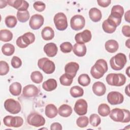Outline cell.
I'll return each mask as SVG.
<instances>
[{"label":"cell","instance_id":"816d5d0a","mask_svg":"<svg viewBox=\"0 0 130 130\" xmlns=\"http://www.w3.org/2000/svg\"><path fill=\"white\" fill-rule=\"evenodd\" d=\"M129 39H128L125 42V45L127 47V48H129Z\"/></svg>","mask_w":130,"mask_h":130},{"label":"cell","instance_id":"5bb4252c","mask_svg":"<svg viewBox=\"0 0 130 130\" xmlns=\"http://www.w3.org/2000/svg\"><path fill=\"white\" fill-rule=\"evenodd\" d=\"M87 103L85 100L79 99L75 103L74 110L78 115L82 116L87 113Z\"/></svg>","mask_w":130,"mask_h":130},{"label":"cell","instance_id":"603a6c76","mask_svg":"<svg viewBox=\"0 0 130 130\" xmlns=\"http://www.w3.org/2000/svg\"><path fill=\"white\" fill-rule=\"evenodd\" d=\"M89 16L90 19L94 22L101 20L102 17L101 11L96 8H92L89 11Z\"/></svg>","mask_w":130,"mask_h":130},{"label":"cell","instance_id":"ffe728a7","mask_svg":"<svg viewBox=\"0 0 130 130\" xmlns=\"http://www.w3.org/2000/svg\"><path fill=\"white\" fill-rule=\"evenodd\" d=\"M92 89L93 93L100 96L104 95L106 93V87L103 82L98 81L92 85Z\"/></svg>","mask_w":130,"mask_h":130},{"label":"cell","instance_id":"3957f363","mask_svg":"<svg viewBox=\"0 0 130 130\" xmlns=\"http://www.w3.org/2000/svg\"><path fill=\"white\" fill-rule=\"evenodd\" d=\"M126 61V55L123 53H119L110 59V64L112 69L115 71H119L124 68Z\"/></svg>","mask_w":130,"mask_h":130},{"label":"cell","instance_id":"4316f807","mask_svg":"<svg viewBox=\"0 0 130 130\" xmlns=\"http://www.w3.org/2000/svg\"><path fill=\"white\" fill-rule=\"evenodd\" d=\"M41 36L44 40H51L54 37V31L51 27L46 26L42 29Z\"/></svg>","mask_w":130,"mask_h":130},{"label":"cell","instance_id":"d6a6232c","mask_svg":"<svg viewBox=\"0 0 130 130\" xmlns=\"http://www.w3.org/2000/svg\"><path fill=\"white\" fill-rule=\"evenodd\" d=\"M70 93L73 98H79L83 95L84 90L83 88L79 86H74L70 89Z\"/></svg>","mask_w":130,"mask_h":130},{"label":"cell","instance_id":"ac0fdd59","mask_svg":"<svg viewBox=\"0 0 130 130\" xmlns=\"http://www.w3.org/2000/svg\"><path fill=\"white\" fill-rule=\"evenodd\" d=\"M79 69V65L75 62H70L68 63L64 67L66 74L74 78L76 75L77 72Z\"/></svg>","mask_w":130,"mask_h":130},{"label":"cell","instance_id":"ab89813d","mask_svg":"<svg viewBox=\"0 0 130 130\" xmlns=\"http://www.w3.org/2000/svg\"><path fill=\"white\" fill-rule=\"evenodd\" d=\"M102 28L104 31L108 34H112L115 31L116 29V27L113 26L111 24H110L107 19L104 20L103 22Z\"/></svg>","mask_w":130,"mask_h":130},{"label":"cell","instance_id":"ee69618b","mask_svg":"<svg viewBox=\"0 0 130 130\" xmlns=\"http://www.w3.org/2000/svg\"><path fill=\"white\" fill-rule=\"evenodd\" d=\"M11 65L15 69L20 68L22 65V61L20 58L16 56H13L11 59Z\"/></svg>","mask_w":130,"mask_h":130},{"label":"cell","instance_id":"b9f144b4","mask_svg":"<svg viewBox=\"0 0 130 130\" xmlns=\"http://www.w3.org/2000/svg\"><path fill=\"white\" fill-rule=\"evenodd\" d=\"M60 49L63 53H70L73 50V45L70 42H65L60 45Z\"/></svg>","mask_w":130,"mask_h":130},{"label":"cell","instance_id":"7c38bea8","mask_svg":"<svg viewBox=\"0 0 130 130\" xmlns=\"http://www.w3.org/2000/svg\"><path fill=\"white\" fill-rule=\"evenodd\" d=\"M107 101L109 104L112 105L120 104L124 100L123 95L118 91H111L107 95Z\"/></svg>","mask_w":130,"mask_h":130},{"label":"cell","instance_id":"484cf974","mask_svg":"<svg viewBox=\"0 0 130 130\" xmlns=\"http://www.w3.org/2000/svg\"><path fill=\"white\" fill-rule=\"evenodd\" d=\"M57 83L54 79H49L43 82L42 84L43 88L47 91H51L55 89L57 87Z\"/></svg>","mask_w":130,"mask_h":130},{"label":"cell","instance_id":"bcb514c9","mask_svg":"<svg viewBox=\"0 0 130 130\" xmlns=\"http://www.w3.org/2000/svg\"><path fill=\"white\" fill-rule=\"evenodd\" d=\"M122 32L124 36L126 37H130V26L127 25H123L122 28Z\"/></svg>","mask_w":130,"mask_h":130},{"label":"cell","instance_id":"30bf717a","mask_svg":"<svg viewBox=\"0 0 130 130\" xmlns=\"http://www.w3.org/2000/svg\"><path fill=\"white\" fill-rule=\"evenodd\" d=\"M4 124L8 127H19L22 125L23 120L20 116H12L8 115L3 119Z\"/></svg>","mask_w":130,"mask_h":130},{"label":"cell","instance_id":"d4e9b609","mask_svg":"<svg viewBox=\"0 0 130 130\" xmlns=\"http://www.w3.org/2000/svg\"><path fill=\"white\" fill-rule=\"evenodd\" d=\"M72 112L73 109L72 107L67 104H63L61 105L58 109L59 115L63 117H69L72 114Z\"/></svg>","mask_w":130,"mask_h":130},{"label":"cell","instance_id":"5b68a950","mask_svg":"<svg viewBox=\"0 0 130 130\" xmlns=\"http://www.w3.org/2000/svg\"><path fill=\"white\" fill-rule=\"evenodd\" d=\"M35 41V36L31 32H27L19 37L16 40V45L21 48L27 47Z\"/></svg>","mask_w":130,"mask_h":130},{"label":"cell","instance_id":"2e32d148","mask_svg":"<svg viewBox=\"0 0 130 130\" xmlns=\"http://www.w3.org/2000/svg\"><path fill=\"white\" fill-rule=\"evenodd\" d=\"M7 3L18 11H26L29 7L28 3L23 0H8Z\"/></svg>","mask_w":130,"mask_h":130},{"label":"cell","instance_id":"7dc6e473","mask_svg":"<svg viewBox=\"0 0 130 130\" xmlns=\"http://www.w3.org/2000/svg\"><path fill=\"white\" fill-rule=\"evenodd\" d=\"M111 0H98L97 1V3H98V5L102 7H108L111 3Z\"/></svg>","mask_w":130,"mask_h":130},{"label":"cell","instance_id":"4fadbf2b","mask_svg":"<svg viewBox=\"0 0 130 130\" xmlns=\"http://www.w3.org/2000/svg\"><path fill=\"white\" fill-rule=\"evenodd\" d=\"M44 22V18L43 16L40 14H37L31 17L29 21V25L31 29L37 30L43 25Z\"/></svg>","mask_w":130,"mask_h":130},{"label":"cell","instance_id":"836d02e7","mask_svg":"<svg viewBox=\"0 0 130 130\" xmlns=\"http://www.w3.org/2000/svg\"><path fill=\"white\" fill-rule=\"evenodd\" d=\"M29 13L27 10L18 11L17 12V18L19 21L24 23L28 20L29 18Z\"/></svg>","mask_w":130,"mask_h":130},{"label":"cell","instance_id":"52a82bcc","mask_svg":"<svg viewBox=\"0 0 130 130\" xmlns=\"http://www.w3.org/2000/svg\"><path fill=\"white\" fill-rule=\"evenodd\" d=\"M53 21L56 29L59 30H64L68 27L67 17L62 12L56 14L54 17Z\"/></svg>","mask_w":130,"mask_h":130},{"label":"cell","instance_id":"c3c4849f","mask_svg":"<svg viewBox=\"0 0 130 130\" xmlns=\"http://www.w3.org/2000/svg\"><path fill=\"white\" fill-rule=\"evenodd\" d=\"M62 129V125L58 122H54L50 126L51 130H61Z\"/></svg>","mask_w":130,"mask_h":130},{"label":"cell","instance_id":"cb8c5ba5","mask_svg":"<svg viewBox=\"0 0 130 130\" xmlns=\"http://www.w3.org/2000/svg\"><path fill=\"white\" fill-rule=\"evenodd\" d=\"M105 48L108 52L112 53L117 51L119 48V45L116 41L109 40L105 43Z\"/></svg>","mask_w":130,"mask_h":130},{"label":"cell","instance_id":"8fae6325","mask_svg":"<svg viewBox=\"0 0 130 130\" xmlns=\"http://www.w3.org/2000/svg\"><path fill=\"white\" fill-rule=\"evenodd\" d=\"M85 24V20L81 15H76L73 16L70 20L71 28L75 30H79L84 28Z\"/></svg>","mask_w":130,"mask_h":130},{"label":"cell","instance_id":"44dd1931","mask_svg":"<svg viewBox=\"0 0 130 130\" xmlns=\"http://www.w3.org/2000/svg\"><path fill=\"white\" fill-rule=\"evenodd\" d=\"M74 53L78 57L84 56L86 53V47L84 44L75 43L73 47Z\"/></svg>","mask_w":130,"mask_h":130},{"label":"cell","instance_id":"f35d334b","mask_svg":"<svg viewBox=\"0 0 130 130\" xmlns=\"http://www.w3.org/2000/svg\"><path fill=\"white\" fill-rule=\"evenodd\" d=\"M89 123V119L87 116H82L78 117L76 120V124L79 127H86Z\"/></svg>","mask_w":130,"mask_h":130},{"label":"cell","instance_id":"f1b7e54d","mask_svg":"<svg viewBox=\"0 0 130 130\" xmlns=\"http://www.w3.org/2000/svg\"><path fill=\"white\" fill-rule=\"evenodd\" d=\"M21 89L22 86L21 84L17 82H13L9 87V91L10 93L14 96H18L20 95L21 92Z\"/></svg>","mask_w":130,"mask_h":130},{"label":"cell","instance_id":"f907efd6","mask_svg":"<svg viewBox=\"0 0 130 130\" xmlns=\"http://www.w3.org/2000/svg\"><path fill=\"white\" fill-rule=\"evenodd\" d=\"M129 84H128L127 86L125 88V93L128 95L129 96Z\"/></svg>","mask_w":130,"mask_h":130},{"label":"cell","instance_id":"f5cc1de1","mask_svg":"<svg viewBox=\"0 0 130 130\" xmlns=\"http://www.w3.org/2000/svg\"><path fill=\"white\" fill-rule=\"evenodd\" d=\"M129 67H128L127 68V69H126V73L127 74V75H128V77H129Z\"/></svg>","mask_w":130,"mask_h":130},{"label":"cell","instance_id":"9c48e42d","mask_svg":"<svg viewBox=\"0 0 130 130\" xmlns=\"http://www.w3.org/2000/svg\"><path fill=\"white\" fill-rule=\"evenodd\" d=\"M27 123L35 127L43 126L45 123V119L41 115L33 112L30 113L27 118Z\"/></svg>","mask_w":130,"mask_h":130},{"label":"cell","instance_id":"d590c367","mask_svg":"<svg viewBox=\"0 0 130 130\" xmlns=\"http://www.w3.org/2000/svg\"><path fill=\"white\" fill-rule=\"evenodd\" d=\"M30 79L33 82L39 84L43 81V76L40 71H36L31 73L30 75Z\"/></svg>","mask_w":130,"mask_h":130},{"label":"cell","instance_id":"83f0119b","mask_svg":"<svg viewBox=\"0 0 130 130\" xmlns=\"http://www.w3.org/2000/svg\"><path fill=\"white\" fill-rule=\"evenodd\" d=\"M123 14V8L120 5H115L112 8L110 15L116 18L121 19Z\"/></svg>","mask_w":130,"mask_h":130},{"label":"cell","instance_id":"e0dca14e","mask_svg":"<svg viewBox=\"0 0 130 130\" xmlns=\"http://www.w3.org/2000/svg\"><path fill=\"white\" fill-rule=\"evenodd\" d=\"M39 92L38 88L34 85L29 84L24 87L22 94L24 97L32 98L37 96Z\"/></svg>","mask_w":130,"mask_h":130},{"label":"cell","instance_id":"74e56055","mask_svg":"<svg viewBox=\"0 0 130 130\" xmlns=\"http://www.w3.org/2000/svg\"><path fill=\"white\" fill-rule=\"evenodd\" d=\"M78 82L81 85L83 86H87L90 83V78L87 74H82L79 76Z\"/></svg>","mask_w":130,"mask_h":130},{"label":"cell","instance_id":"8d00e7d4","mask_svg":"<svg viewBox=\"0 0 130 130\" xmlns=\"http://www.w3.org/2000/svg\"><path fill=\"white\" fill-rule=\"evenodd\" d=\"M5 22L7 27L13 28L16 26L17 23V19L16 17L13 15H9L5 18Z\"/></svg>","mask_w":130,"mask_h":130},{"label":"cell","instance_id":"f6af8a7d","mask_svg":"<svg viewBox=\"0 0 130 130\" xmlns=\"http://www.w3.org/2000/svg\"><path fill=\"white\" fill-rule=\"evenodd\" d=\"M34 8L38 12H42L46 8L45 4L41 1H37L34 3L33 4Z\"/></svg>","mask_w":130,"mask_h":130},{"label":"cell","instance_id":"1f68e13d","mask_svg":"<svg viewBox=\"0 0 130 130\" xmlns=\"http://www.w3.org/2000/svg\"><path fill=\"white\" fill-rule=\"evenodd\" d=\"M98 111L101 116L103 117L107 116L110 113V108L107 104L103 103L99 106Z\"/></svg>","mask_w":130,"mask_h":130},{"label":"cell","instance_id":"6da1fadb","mask_svg":"<svg viewBox=\"0 0 130 130\" xmlns=\"http://www.w3.org/2000/svg\"><path fill=\"white\" fill-rule=\"evenodd\" d=\"M109 115L111 119L116 122L127 123L130 121V112L126 109H113L110 111Z\"/></svg>","mask_w":130,"mask_h":130},{"label":"cell","instance_id":"ba28073f","mask_svg":"<svg viewBox=\"0 0 130 130\" xmlns=\"http://www.w3.org/2000/svg\"><path fill=\"white\" fill-rule=\"evenodd\" d=\"M4 107L6 111L13 114L19 113L21 109L19 102L12 99H8L5 101Z\"/></svg>","mask_w":130,"mask_h":130},{"label":"cell","instance_id":"681fc988","mask_svg":"<svg viewBox=\"0 0 130 130\" xmlns=\"http://www.w3.org/2000/svg\"><path fill=\"white\" fill-rule=\"evenodd\" d=\"M129 12H130L129 10L127 11L125 13V15H124V18H125V21H126L128 22H130V21H129Z\"/></svg>","mask_w":130,"mask_h":130},{"label":"cell","instance_id":"60d3db41","mask_svg":"<svg viewBox=\"0 0 130 130\" xmlns=\"http://www.w3.org/2000/svg\"><path fill=\"white\" fill-rule=\"evenodd\" d=\"M101 122L100 117L96 114H92L89 117V123L93 127L98 126Z\"/></svg>","mask_w":130,"mask_h":130},{"label":"cell","instance_id":"9a60e30c","mask_svg":"<svg viewBox=\"0 0 130 130\" xmlns=\"http://www.w3.org/2000/svg\"><path fill=\"white\" fill-rule=\"evenodd\" d=\"M92 35L89 30L85 29L81 32L77 34L75 36V40L77 43L84 44L89 42L91 39Z\"/></svg>","mask_w":130,"mask_h":130},{"label":"cell","instance_id":"4dcf8cb0","mask_svg":"<svg viewBox=\"0 0 130 130\" xmlns=\"http://www.w3.org/2000/svg\"><path fill=\"white\" fill-rule=\"evenodd\" d=\"M2 51L5 55L11 56L14 53L15 47L10 43H6L2 46Z\"/></svg>","mask_w":130,"mask_h":130},{"label":"cell","instance_id":"7402d4cb","mask_svg":"<svg viewBox=\"0 0 130 130\" xmlns=\"http://www.w3.org/2000/svg\"><path fill=\"white\" fill-rule=\"evenodd\" d=\"M45 113L47 117L49 118H53L57 116L58 114V110L54 104H49L45 107Z\"/></svg>","mask_w":130,"mask_h":130},{"label":"cell","instance_id":"d6986e66","mask_svg":"<svg viewBox=\"0 0 130 130\" xmlns=\"http://www.w3.org/2000/svg\"><path fill=\"white\" fill-rule=\"evenodd\" d=\"M43 50L47 56L50 57L55 56L58 51L57 47L54 43H49L46 44L44 46Z\"/></svg>","mask_w":130,"mask_h":130},{"label":"cell","instance_id":"7bdbcfd3","mask_svg":"<svg viewBox=\"0 0 130 130\" xmlns=\"http://www.w3.org/2000/svg\"><path fill=\"white\" fill-rule=\"evenodd\" d=\"M9 71V66L7 62L1 60L0 61V75L4 76L7 75Z\"/></svg>","mask_w":130,"mask_h":130},{"label":"cell","instance_id":"f546056e","mask_svg":"<svg viewBox=\"0 0 130 130\" xmlns=\"http://www.w3.org/2000/svg\"><path fill=\"white\" fill-rule=\"evenodd\" d=\"M13 38L12 32L8 29H2L0 30V40L3 42H9Z\"/></svg>","mask_w":130,"mask_h":130},{"label":"cell","instance_id":"8992f818","mask_svg":"<svg viewBox=\"0 0 130 130\" xmlns=\"http://www.w3.org/2000/svg\"><path fill=\"white\" fill-rule=\"evenodd\" d=\"M38 66L40 69L47 74L53 73L55 69L54 63L46 57L39 59L38 61Z\"/></svg>","mask_w":130,"mask_h":130},{"label":"cell","instance_id":"e575fe53","mask_svg":"<svg viewBox=\"0 0 130 130\" xmlns=\"http://www.w3.org/2000/svg\"><path fill=\"white\" fill-rule=\"evenodd\" d=\"M73 78H73L71 76L65 73L60 77L59 81L61 85L63 86H70L72 84Z\"/></svg>","mask_w":130,"mask_h":130},{"label":"cell","instance_id":"277c9868","mask_svg":"<svg viewBox=\"0 0 130 130\" xmlns=\"http://www.w3.org/2000/svg\"><path fill=\"white\" fill-rule=\"evenodd\" d=\"M107 83L111 86H121L123 85L126 82V77L122 74L111 73L106 77Z\"/></svg>","mask_w":130,"mask_h":130},{"label":"cell","instance_id":"7a4b0ae2","mask_svg":"<svg viewBox=\"0 0 130 130\" xmlns=\"http://www.w3.org/2000/svg\"><path fill=\"white\" fill-rule=\"evenodd\" d=\"M108 71V65L106 61L104 59H99L91 67L90 74L95 79H100Z\"/></svg>","mask_w":130,"mask_h":130}]
</instances>
